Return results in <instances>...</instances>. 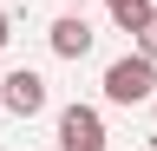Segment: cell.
Wrapping results in <instances>:
<instances>
[{
    "label": "cell",
    "mask_w": 157,
    "mask_h": 151,
    "mask_svg": "<svg viewBox=\"0 0 157 151\" xmlns=\"http://www.w3.org/2000/svg\"><path fill=\"white\" fill-rule=\"evenodd\" d=\"M157 99V59H144V53H124V59L105 66V105H151Z\"/></svg>",
    "instance_id": "cell-1"
},
{
    "label": "cell",
    "mask_w": 157,
    "mask_h": 151,
    "mask_svg": "<svg viewBox=\"0 0 157 151\" xmlns=\"http://www.w3.org/2000/svg\"><path fill=\"white\" fill-rule=\"evenodd\" d=\"M59 151H105V112L98 105H59Z\"/></svg>",
    "instance_id": "cell-2"
},
{
    "label": "cell",
    "mask_w": 157,
    "mask_h": 151,
    "mask_svg": "<svg viewBox=\"0 0 157 151\" xmlns=\"http://www.w3.org/2000/svg\"><path fill=\"white\" fill-rule=\"evenodd\" d=\"M0 112H13V118H39V112H46V79H39L33 66H13L7 79H0Z\"/></svg>",
    "instance_id": "cell-3"
},
{
    "label": "cell",
    "mask_w": 157,
    "mask_h": 151,
    "mask_svg": "<svg viewBox=\"0 0 157 151\" xmlns=\"http://www.w3.org/2000/svg\"><path fill=\"white\" fill-rule=\"evenodd\" d=\"M46 46L59 53V59H85V53L98 46V33H92V20H85V13H59V20L46 26Z\"/></svg>",
    "instance_id": "cell-4"
},
{
    "label": "cell",
    "mask_w": 157,
    "mask_h": 151,
    "mask_svg": "<svg viewBox=\"0 0 157 151\" xmlns=\"http://www.w3.org/2000/svg\"><path fill=\"white\" fill-rule=\"evenodd\" d=\"M105 7H111V20L124 26V33H137V26L151 20V0H105Z\"/></svg>",
    "instance_id": "cell-5"
},
{
    "label": "cell",
    "mask_w": 157,
    "mask_h": 151,
    "mask_svg": "<svg viewBox=\"0 0 157 151\" xmlns=\"http://www.w3.org/2000/svg\"><path fill=\"white\" fill-rule=\"evenodd\" d=\"M131 46L144 53V59H157V7H151V20H144V26L131 33Z\"/></svg>",
    "instance_id": "cell-6"
},
{
    "label": "cell",
    "mask_w": 157,
    "mask_h": 151,
    "mask_svg": "<svg viewBox=\"0 0 157 151\" xmlns=\"http://www.w3.org/2000/svg\"><path fill=\"white\" fill-rule=\"evenodd\" d=\"M7 40H13V20H7V13H0V46H7Z\"/></svg>",
    "instance_id": "cell-7"
},
{
    "label": "cell",
    "mask_w": 157,
    "mask_h": 151,
    "mask_svg": "<svg viewBox=\"0 0 157 151\" xmlns=\"http://www.w3.org/2000/svg\"><path fill=\"white\" fill-rule=\"evenodd\" d=\"M151 118H157V99H151Z\"/></svg>",
    "instance_id": "cell-8"
}]
</instances>
